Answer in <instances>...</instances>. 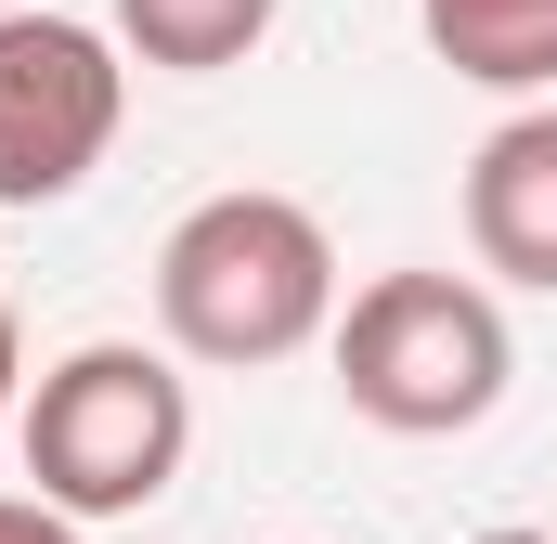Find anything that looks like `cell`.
I'll return each instance as SVG.
<instances>
[{
  "label": "cell",
  "mask_w": 557,
  "mask_h": 544,
  "mask_svg": "<svg viewBox=\"0 0 557 544\" xmlns=\"http://www.w3.org/2000/svg\"><path fill=\"white\" fill-rule=\"evenodd\" d=\"M156 337L169 363H298L311 337H337V234L273 195V182H234V195H195L156 247Z\"/></svg>",
  "instance_id": "1"
},
{
  "label": "cell",
  "mask_w": 557,
  "mask_h": 544,
  "mask_svg": "<svg viewBox=\"0 0 557 544\" xmlns=\"http://www.w3.org/2000/svg\"><path fill=\"white\" fill-rule=\"evenodd\" d=\"M26 480L52 519H143L195 454V376L143 337H91L26 390Z\"/></svg>",
  "instance_id": "2"
},
{
  "label": "cell",
  "mask_w": 557,
  "mask_h": 544,
  "mask_svg": "<svg viewBox=\"0 0 557 544\" xmlns=\"http://www.w3.org/2000/svg\"><path fill=\"white\" fill-rule=\"evenodd\" d=\"M506 376H519V337L467 272H376L337 311V403L389 441H467L506 403Z\"/></svg>",
  "instance_id": "3"
},
{
  "label": "cell",
  "mask_w": 557,
  "mask_h": 544,
  "mask_svg": "<svg viewBox=\"0 0 557 544\" xmlns=\"http://www.w3.org/2000/svg\"><path fill=\"white\" fill-rule=\"evenodd\" d=\"M131 118V65L78 13H0V208H65Z\"/></svg>",
  "instance_id": "4"
},
{
  "label": "cell",
  "mask_w": 557,
  "mask_h": 544,
  "mask_svg": "<svg viewBox=\"0 0 557 544\" xmlns=\"http://www.w3.org/2000/svg\"><path fill=\"white\" fill-rule=\"evenodd\" d=\"M467 247H480V272L557 298V104H519L467 156Z\"/></svg>",
  "instance_id": "5"
},
{
  "label": "cell",
  "mask_w": 557,
  "mask_h": 544,
  "mask_svg": "<svg viewBox=\"0 0 557 544\" xmlns=\"http://www.w3.org/2000/svg\"><path fill=\"white\" fill-rule=\"evenodd\" d=\"M416 26L480 91H557V0H416Z\"/></svg>",
  "instance_id": "6"
},
{
  "label": "cell",
  "mask_w": 557,
  "mask_h": 544,
  "mask_svg": "<svg viewBox=\"0 0 557 544\" xmlns=\"http://www.w3.org/2000/svg\"><path fill=\"white\" fill-rule=\"evenodd\" d=\"M273 13L285 0H117V39L143 65H169V78H221V65H247L273 39Z\"/></svg>",
  "instance_id": "7"
},
{
  "label": "cell",
  "mask_w": 557,
  "mask_h": 544,
  "mask_svg": "<svg viewBox=\"0 0 557 544\" xmlns=\"http://www.w3.org/2000/svg\"><path fill=\"white\" fill-rule=\"evenodd\" d=\"M0 544H78V519H52L39 493H0Z\"/></svg>",
  "instance_id": "8"
},
{
  "label": "cell",
  "mask_w": 557,
  "mask_h": 544,
  "mask_svg": "<svg viewBox=\"0 0 557 544\" xmlns=\"http://www.w3.org/2000/svg\"><path fill=\"white\" fill-rule=\"evenodd\" d=\"M0 415H26V324H13V285H0Z\"/></svg>",
  "instance_id": "9"
},
{
  "label": "cell",
  "mask_w": 557,
  "mask_h": 544,
  "mask_svg": "<svg viewBox=\"0 0 557 544\" xmlns=\"http://www.w3.org/2000/svg\"><path fill=\"white\" fill-rule=\"evenodd\" d=\"M467 544H545V532H467Z\"/></svg>",
  "instance_id": "10"
}]
</instances>
